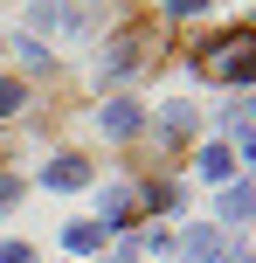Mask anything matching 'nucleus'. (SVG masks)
I'll list each match as a JSON object with an SVG mask.
<instances>
[{
    "label": "nucleus",
    "mask_w": 256,
    "mask_h": 263,
    "mask_svg": "<svg viewBox=\"0 0 256 263\" xmlns=\"http://www.w3.org/2000/svg\"><path fill=\"white\" fill-rule=\"evenodd\" d=\"M208 7V0H173V14H201Z\"/></svg>",
    "instance_id": "14"
},
{
    "label": "nucleus",
    "mask_w": 256,
    "mask_h": 263,
    "mask_svg": "<svg viewBox=\"0 0 256 263\" xmlns=\"http://www.w3.org/2000/svg\"><path fill=\"white\" fill-rule=\"evenodd\" d=\"M139 125H146V111H139V104H125V97H118V104H104V132H111V139H132Z\"/></svg>",
    "instance_id": "5"
},
{
    "label": "nucleus",
    "mask_w": 256,
    "mask_h": 263,
    "mask_svg": "<svg viewBox=\"0 0 256 263\" xmlns=\"http://www.w3.org/2000/svg\"><path fill=\"white\" fill-rule=\"evenodd\" d=\"M0 263H35V250L28 242H0Z\"/></svg>",
    "instance_id": "12"
},
{
    "label": "nucleus",
    "mask_w": 256,
    "mask_h": 263,
    "mask_svg": "<svg viewBox=\"0 0 256 263\" xmlns=\"http://www.w3.org/2000/svg\"><path fill=\"white\" fill-rule=\"evenodd\" d=\"M14 194H21V180H14V173H0V208H7Z\"/></svg>",
    "instance_id": "13"
},
{
    "label": "nucleus",
    "mask_w": 256,
    "mask_h": 263,
    "mask_svg": "<svg viewBox=\"0 0 256 263\" xmlns=\"http://www.w3.org/2000/svg\"><path fill=\"white\" fill-rule=\"evenodd\" d=\"M222 215H229V222L256 215V187H229V194H222Z\"/></svg>",
    "instance_id": "7"
},
{
    "label": "nucleus",
    "mask_w": 256,
    "mask_h": 263,
    "mask_svg": "<svg viewBox=\"0 0 256 263\" xmlns=\"http://www.w3.org/2000/svg\"><path fill=\"white\" fill-rule=\"evenodd\" d=\"M42 180L55 194H76V187H90V159H55V166H42Z\"/></svg>",
    "instance_id": "3"
},
{
    "label": "nucleus",
    "mask_w": 256,
    "mask_h": 263,
    "mask_svg": "<svg viewBox=\"0 0 256 263\" xmlns=\"http://www.w3.org/2000/svg\"><path fill=\"white\" fill-rule=\"evenodd\" d=\"M132 256H139V250H132V242H125V250H111V256H104V263H132Z\"/></svg>",
    "instance_id": "15"
},
{
    "label": "nucleus",
    "mask_w": 256,
    "mask_h": 263,
    "mask_svg": "<svg viewBox=\"0 0 256 263\" xmlns=\"http://www.w3.org/2000/svg\"><path fill=\"white\" fill-rule=\"evenodd\" d=\"M139 55H146V28H132V35H118V42H111L104 77H132V69H139Z\"/></svg>",
    "instance_id": "2"
},
{
    "label": "nucleus",
    "mask_w": 256,
    "mask_h": 263,
    "mask_svg": "<svg viewBox=\"0 0 256 263\" xmlns=\"http://www.w3.org/2000/svg\"><path fill=\"white\" fill-rule=\"evenodd\" d=\"M21 104H28V90H21L14 77H0V118H7V111H21Z\"/></svg>",
    "instance_id": "10"
},
{
    "label": "nucleus",
    "mask_w": 256,
    "mask_h": 263,
    "mask_svg": "<svg viewBox=\"0 0 256 263\" xmlns=\"http://www.w3.org/2000/svg\"><path fill=\"white\" fill-rule=\"evenodd\" d=\"M194 166H201V180H229V173H235V145H201V153H194Z\"/></svg>",
    "instance_id": "4"
},
{
    "label": "nucleus",
    "mask_w": 256,
    "mask_h": 263,
    "mask_svg": "<svg viewBox=\"0 0 256 263\" xmlns=\"http://www.w3.org/2000/svg\"><path fill=\"white\" fill-rule=\"evenodd\" d=\"M111 222H132V187H111L104 194V229Z\"/></svg>",
    "instance_id": "8"
},
{
    "label": "nucleus",
    "mask_w": 256,
    "mask_h": 263,
    "mask_svg": "<svg viewBox=\"0 0 256 263\" xmlns=\"http://www.w3.org/2000/svg\"><path fill=\"white\" fill-rule=\"evenodd\" d=\"M63 242H69V250H97V242H104V222H69Z\"/></svg>",
    "instance_id": "6"
},
{
    "label": "nucleus",
    "mask_w": 256,
    "mask_h": 263,
    "mask_svg": "<svg viewBox=\"0 0 256 263\" xmlns=\"http://www.w3.org/2000/svg\"><path fill=\"white\" fill-rule=\"evenodd\" d=\"M201 69L222 77V83H249L256 77V28H235V35L222 42V55H201Z\"/></svg>",
    "instance_id": "1"
},
{
    "label": "nucleus",
    "mask_w": 256,
    "mask_h": 263,
    "mask_svg": "<svg viewBox=\"0 0 256 263\" xmlns=\"http://www.w3.org/2000/svg\"><path fill=\"white\" fill-rule=\"evenodd\" d=\"M215 250H222V242L208 236V229H194V236H187V256H215Z\"/></svg>",
    "instance_id": "11"
},
{
    "label": "nucleus",
    "mask_w": 256,
    "mask_h": 263,
    "mask_svg": "<svg viewBox=\"0 0 256 263\" xmlns=\"http://www.w3.org/2000/svg\"><path fill=\"white\" fill-rule=\"evenodd\" d=\"M160 132H166V139H187V132H194V111H187V104H166Z\"/></svg>",
    "instance_id": "9"
},
{
    "label": "nucleus",
    "mask_w": 256,
    "mask_h": 263,
    "mask_svg": "<svg viewBox=\"0 0 256 263\" xmlns=\"http://www.w3.org/2000/svg\"><path fill=\"white\" fill-rule=\"evenodd\" d=\"M249 159H256V153H249Z\"/></svg>",
    "instance_id": "16"
}]
</instances>
